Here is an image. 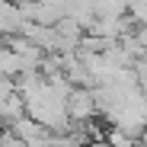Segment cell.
Listing matches in <instances>:
<instances>
[{
	"label": "cell",
	"instance_id": "obj_1",
	"mask_svg": "<svg viewBox=\"0 0 147 147\" xmlns=\"http://www.w3.org/2000/svg\"><path fill=\"white\" fill-rule=\"evenodd\" d=\"M141 141H144V147H147V128H144V131H141Z\"/></svg>",
	"mask_w": 147,
	"mask_h": 147
}]
</instances>
